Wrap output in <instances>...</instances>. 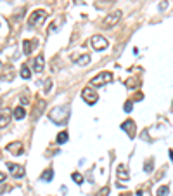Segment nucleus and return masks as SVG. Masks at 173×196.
Instances as JSON below:
<instances>
[{"label": "nucleus", "mask_w": 173, "mask_h": 196, "mask_svg": "<svg viewBox=\"0 0 173 196\" xmlns=\"http://www.w3.org/2000/svg\"><path fill=\"white\" fill-rule=\"evenodd\" d=\"M47 19V12L45 11H42V9H38V11H33L31 12V16H28V26H38V24H42V23Z\"/></svg>", "instance_id": "nucleus-2"}, {"label": "nucleus", "mask_w": 173, "mask_h": 196, "mask_svg": "<svg viewBox=\"0 0 173 196\" xmlns=\"http://www.w3.org/2000/svg\"><path fill=\"white\" fill-rule=\"evenodd\" d=\"M71 179H73L76 184H82V182H83V175L78 174V172H73V174H71Z\"/></svg>", "instance_id": "nucleus-22"}, {"label": "nucleus", "mask_w": 173, "mask_h": 196, "mask_svg": "<svg viewBox=\"0 0 173 196\" xmlns=\"http://www.w3.org/2000/svg\"><path fill=\"white\" fill-rule=\"evenodd\" d=\"M68 139H69V135H68V132H66V130H62V132L57 134V144H64Z\"/></svg>", "instance_id": "nucleus-18"}, {"label": "nucleus", "mask_w": 173, "mask_h": 196, "mask_svg": "<svg viewBox=\"0 0 173 196\" xmlns=\"http://www.w3.org/2000/svg\"><path fill=\"white\" fill-rule=\"evenodd\" d=\"M170 158L173 160V149H170Z\"/></svg>", "instance_id": "nucleus-34"}, {"label": "nucleus", "mask_w": 173, "mask_h": 196, "mask_svg": "<svg viewBox=\"0 0 173 196\" xmlns=\"http://www.w3.org/2000/svg\"><path fill=\"white\" fill-rule=\"evenodd\" d=\"M19 103H21V106H24V104H28V103H29V99H28L26 96H23V97L19 99Z\"/></svg>", "instance_id": "nucleus-28"}, {"label": "nucleus", "mask_w": 173, "mask_h": 196, "mask_svg": "<svg viewBox=\"0 0 173 196\" xmlns=\"http://www.w3.org/2000/svg\"><path fill=\"white\" fill-rule=\"evenodd\" d=\"M121 16H123V12H121V11H114V12H111L109 16H106V19L102 21V26H104V28H113L114 24H118V23H119Z\"/></svg>", "instance_id": "nucleus-4"}, {"label": "nucleus", "mask_w": 173, "mask_h": 196, "mask_svg": "<svg viewBox=\"0 0 173 196\" xmlns=\"http://www.w3.org/2000/svg\"><path fill=\"white\" fill-rule=\"evenodd\" d=\"M11 118H12V111H11V109H2V111H0V128H4V127L9 125Z\"/></svg>", "instance_id": "nucleus-7"}, {"label": "nucleus", "mask_w": 173, "mask_h": 196, "mask_svg": "<svg viewBox=\"0 0 173 196\" xmlns=\"http://www.w3.org/2000/svg\"><path fill=\"white\" fill-rule=\"evenodd\" d=\"M0 66H2V64H0Z\"/></svg>", "instance_id": "nucleus-35"}, {"label": "nucleus", "mask_w": 173, "mask_h": 196, "mask_svg": "<svg viewBox=\"0 0 173 196\" xmlns=\"http://www.w3.org/2000/svg\"><path fill=\"white\" fill-rule=\"evenodd\" d=\"M52 177H54V170H52V168H45V170L42 172V181L43 182H50Z\"/></svg>", "instance_id": "nucleus-16"}, {"label": "nucleus", "mask_w": 173, "mask_h": 196, "mask_svg": "<svg viewBox=\"0 0 173 196\" xmlns=\"http://www.w3.org/2000/svg\"><path fill=\"white\" fill-rule=\"evenodd\" d=\"M12 75H14L12 68H7V73H4L0 78H2V80H12Z\"/></svg>", "instance_id": "nucleus-23"}, {"label": "nucleus", "mask_w": 173, "mask_h": 196, "mask_svg": "<svg viewBox=\"0 0 173 196\" xmlns=\"http://www.w3.org/2000/svg\"><path fill=\"white\" fill-rule=\"evenodd\" d=\"M151 165H154V161H152V160H147V161H145V172H151V170H152Z\"/></svg>", "instance_id": "nucleus-27"}, {"label": "nucleus", "mask_w": 173, "mask_h": 196, "mask_svg": "<svg viewBox=\"0 0 173 196\" xmlns=\"http://www.w3.org/2000/svg\"><path fill=\"white\" fill-rule=\"evenodd\" d=\"M24 116H26V109H24L23 106L14 108V118H16V120H23Z\"/></svg>", "instance_id": "nucleus-15"}, {"label": "nucleus", "mask_w": 173, "mask_h": 196, "mask_svg": "<svg viewBox=\"0 0 173 196\" xmlns=\"http://www.w3.org/2000/svg\"><path fill=\"white\" fill-rule=\"evenodd\" d=\"M125 85H126L128 89H135V87L138 85V80H137V78H128V80L125 82Z\"/></svg>", "instance_id": "nucleus-21"}, {"label": "nucleus", "mask_w": 173, "mask_h": 196, "mask_svg": "<svg viewBox=\"0 0 173 196\" xmlns=\"http://www.w3.org/2000/svg\"><path fill=\"white\" fill-rule=\"evenodd\" d=\"M116 174H118V177H119V179H125V181L130 177V174H128V170H126V167H125V165H118Z\"/></svg>", "instance_id": "nucleus-13"}, {"label": "nucleus", "mask_w": 173, "mask_h": 196, "mask_svg": "<svg viewBox=\"0 0 173 196\" xmlns=\"http://www.w3.org/2000/svg\"><path fill=\"white\" fill-rule=\"evenodd\" d=\"M168 194H170V188L168 186H161L158 189V193H156V196H168Z\"/></svg>", "instance_id": "nucleus-20"}, {"label": "nucleus", "mask_w": 173, "mask_h": 196, "mask_svg": "<svg viewBox=\"0 0 173 196\" xmlns=\"http://www.w3.org/2000/svg\"><path fill=\"white\" fill-rule=\"evenodd\" d=\"M35 47H38V40L35 38V40H24L23 42V52L26 54V56H29L31 52H33Z\"/></svg>", "instance_id": "nucleus-8"}, {"label": "nucleus", "mask_w": 173, "mask_h": 196, "mask_svg": "<svg viewBox=\"0 0 173 196\" xmlns=\"http://www.w3.org/2000/svg\"><path fill=\"white\" fill-rule=\"evenodd\" d=\"M7 167H9V170H11V174L14 175V177H23L24 175V168L21 167V165H14V163H7Z\"/></svg>", "instance_id": "nucleus-11"}, {"label": "nucleus", "mask_w": 173, "mask_h": 196, "mask_svg": "<svg viewBox=\"0 0 173 196\" xmlns=\"http://www.w3.org/2000/svg\"><path fill=\"white\" fill-rule=\"evenodd\" d=\"M43 66H45V59H43V54H40V56L35 57V71L40 73L43 70Z\"/></svg>", "instance_id": "nucleus-12"}, {"label": "nucleus", "mask_w": 173, "mask_h": 196, "mask_svg": "<svg viewBox=\"0 0 173 196\" xmlns=\"http://www.w3.org/2000/svg\"><path fill=\"white\" fill-rule=\"evenodd\" d=\"M166 7H168V2H163V4H161V5H159V9H161V11H165Z\"/></svg>", "instance_id": "nucleus-32"}, {"label": "nucleus", "mask_w": 173, "mask_h": 196, "mask_svg": "<svg viewBox=\"0 0 173 196\" xmlns=\"http://www.w3.org/2000/svg\"><path fill=\"white\" fill-rule=\"evenodd\" d=\"M131 106H133V103H131V101H126V103H125V106H123V108H125V111H126V113H130V111H131Z\"/></svg>", "instance_id": "nucleus-25"}, {"label": "nucleus", "mask_w": 173, "mask_h": 196, "mask_svg": "<svg viewBox=\"0 0 173 196\" xmlns=\"http://www.w3.org/2000/svg\"><path fill=\"white\" fill-rule=\"evenodd\" d=\"M19 75H21V78H24V80H29V78H31V70H29L28 64H23V66H21Z\"/></svg>", "instance_id": "nucleus-14"}, {"label": "nucleus", "mask_w": 173, "mask_h": 196, "mask_svg": "<svg viewBox=\"0 0 173 196\" xmlns=\"http://www.w3.org/2000/svg\"><path fill=\"white\" fill-rule=\"evenodd\" d=\"M62 23H64V17H59L57 21H54L52 24H50V31H57V30H59V26H61Z\"/></svg>", "instance_id": "nucleus-19"}, {"label": "nucleus", "mask_w": 173, "mask_h": 196, "mask_svg": "<svg viewBox=\"0 0 173 196\" xmlns=\"http://www.w3.org/2000/svg\"><path fill=\"white\" fill-rule=\"evenodd\" d=\"M73 61L78 64H82V66H85V64L90 63V56L88 54H85V56H80V57H73Z\"/></svg>", "instance_id": "nucleus-17"}, {"label": "nucleus", "mask_w": 173, "mask_h": 196, "mask_svg": "<svg viewBox=\"0 0 173 196\" xmlns=\"http://www.w3.org/2000/svg\"><path fill=\"white\" fill-rule=\"evenodd\" d=\"M5 191H9V186H0V194L5 193Z\"/></svg>", "instance_id": "nucleus-30"}, {"label": "nucleus", "mask_w": 173, "mask_h": 196, "mask_svg": "<svg viewBox=\"0 0 173 196\" xmlns=\"http://www.w3.org/2000/svg\"><path fill=\"white\" fill-rule=\"evenodd\" d=\"M50 89H52V80H50V78H47V80H45V87H43V92H50Z\"/></svg>", "instance_id": "nucleus-24"}, {"label": "nucleus", "mask_w": 173, "mask_h": 196, "mask_svg": "<svg viewBox=\"0 0 173 196\" xmlns=\"http://www.w3.org/2000/svg\"><path fill=\"white\" fill-rule=\"evenodd\" d=\"M121 128H123L130 137H135V122H133V120H126V122H123V123H121Z\"/></svg>", "instance_id": "nucleus-9"}, {"label": "nucleus", "mask_w": 173, "mask_h": 196, "mask_svg": "<svg viewBox=\"0 0 173 196\" xmlns=\"http://www.w3.org/2000/svg\"><path fill=\"white\" fill-rule=\"evenodd\" d=\"M5 181V174H4V172H0V182H4Z\"/></svg>", "instance_id": "nucleus-33"}, {"label": "nucleus", "mask_w": 173, "mask_h": 196, "mask_svg": "<svg viewBox=\"0 0 173 196\" xmlns=\"http://www.w3.org/2000/svg\"><path fill=\"white\" fill-rule=\"evenodd\" d=\"M107 194H109V188H102L97 193V196H107Z\"/></svg>", "instance_id": "nucleus-26"}, {"label": "nucleus", "mask_w": 173, "mask_h": 196, "mask_svg": "<svg viewBox=\"0 0 173 196\" xmlns=\"http://www.w3.org/2000/svg\"><path fill=\"white\" fill-rule=\"evenodd\" d=\"M48 118L54 122L55 125H64L69 118V106H57L48 113Z\"/></svg>", "instance_id": "nucleus-1"}, {"label": "nucleus", "mask_w": 173, "mask_h": 196, "mask_svg": "<svg viewBox=\"0 0 173 196\" xmlns=\"http://www.w3.org/2000/svg\"><path fill=\"white\" fill-rule=\"evenodd\" d=\"M7 151H11L14 154H23V142L16 141V142H9L7 144Z\"/></svg>", "instance_id": "nucleus-10"}, {"label": "nucleus", "mask_w": 173, "mask_h": 196, "mask_svg": "<svg viewBox=\"0 0 173 196\" xmlns=\"http://www.w3.org/2000/svg\"><path fill=\"white\" fill-rule=\"evenodd\" d=\"M142 97H144V96H142V92H138L137 96H135V99H133V101H142Z\"/></svg>", "instance_id": "nucleus-29"}, {"label": "nucleus", "mask_w": 173, "mask_h": 196, "mask_svg": "<svg viewBox=\"0 0 173 196\" xmlns=\"http://www.w3.org/2000/svg\"><path fill=\"white\" fill-rule=\"evenodd\" d=\"M82 97H83V101L87 103V104H95L97 101H99V96H97V92L92 89V87H85L82 90Z\"/></svg>", "instance_id": "nucleus-5"}, {"label": "nucleus", "mask_w": 173, "mask_h": 196, "mask_svg": "<svg viewBox=\"0 0 173 196\" xmlns=\"http://www.w3.org/2000/svg\"><path fill=\"white\" fill-rule=\"evenodd\" d=\"M90 43H92V47H94L95 50H106L107 49V45H109L107 38H104L102 35H94L92 38H90Z\"/></svg>", "instance_id": "nucleus-6"}, {"label": "nucleus", "mask_w": 173, "mask_h": 196, "mask_svg": "<svg viewBox=\"0 0 173 196\" xmlns=\"http://www.w3.org/2000/svg\"><path fill=\"white\" fill-rule=\"evenodd\" d=\"M109 82H113V73H111V71H100L97 77L92 78L90 85H94V87H100V85H106V84H109Z\"/></svg>", "instance_id": "nucleus-3"}, {"label": "nucleus", "mask_w": 173, "mask_h": 196, "mask_svg": "<svg viewBox=\"0 0 173 196\" xmlns=\"http://www.w3.org/2000/svg\"><path fill=\"white\" fill-rule=\"evenodd\" d=\"M137 196H149V193H147V191H138Z\"/></svg>", "instance_id": "nucleus-31"}]
</instances>
